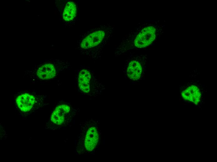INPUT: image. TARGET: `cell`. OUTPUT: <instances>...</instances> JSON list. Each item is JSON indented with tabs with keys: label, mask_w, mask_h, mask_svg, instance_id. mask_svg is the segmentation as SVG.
Here are the masks:
<instances>
[{
	"label": "cell",
	"mask_w": 217,
	"mask_h": 162,
	"mask_svg": "<svg viewBox=\"0 0 217 162\" xmlns=\"http://www.w3.org/2000/svg\"><path fill=\"white\" fill-rule=\"evenodd\" d=\"M78 138L75 150L76 154H94L100 141V132L96 120L90 118L81 123Z\"/></svg>",
	"instance_id": "obj_1"
},
{
	"label": "cell",
	"mask_w": 217,
	"mask_h": 162,
	"mask_svg": "<svg viewBox=\"0 0 217 162\" xmlns=\"http://www.w3.org/2000/svg\"><path fill=\"white\" fill-rule=\"evenodd\" d=\"M15 108L20 116L27 117L46 105V96L39 95L32 91H22L14 95Z\"/></svg>",
	"instance_id": "obj_2"
},
{
	"label": "cell",
	"mask_w": 217,
	"mask_h": 162,
	"mask_svg": "<svg viewBox=\"0 0 217 162\" xmlns=\"http://www.w3.org/2000/svg\"><path fill=\"white\" fill-rule=\"evenodd\" d=\"M67 64L59 60H48L31 69L25 71V76L33 81H47L59 76L60 72L67 68Z\"/></svg>",
	"instance_id": "obj_3"
},
{
	"label": "cell",
	"mask_w": 217,
	"mask_h": 162,
	"mask_svg": "<svg viewBox=\"0 0 217 162\" xmlns=\"http://www.w3.org/2000/svg\"><path fill=\"white\" fill-rule=\"evenodd\" d=\"M113 27L104 25L85 32L79 40V48L83 50L94 49L105 44L110 38Z\"/></svg>",
	"instance_id": "obj_4"
},
{
	"label": "cell",
	"mask_w": 217,
	"mask_h": 162,
	"mask_svg": "<svg viewBox=\"0 0 217 162\" xmlns=\"http://www.w3.org/2000/svg\"><path fill=\"white\" fill-rule=\"evenodd\" d=\"M77 113L75 109L69 103L61 102L57 105L52 112L46 128L59 129L69 126Z\"/></svg>",
	"instance_id": "obj_5"
},
{
	"label": "cell",
	"mask_w": 217,
	"mask_h": 162,
	"mask_svg": "<svg viewBox=\"0 0 217 162\" xmlns=\"http://www.w3.org/2000/svg\"><path fill=\"white\" fill-rule=\"evenodd\" d=\"M77 83L78 91L82 94L94 96L98 91L99 83L93 74L88 69L82 68L78 71Z\"/></svg>",
	"instance_id": "obj_6"
},
{
	"label": "cell",
	"mask_w": 217,
	"mask_h": 162,
	"mask_svg": "<svg viewBox=\"0 0 217 162\" xmlns=\"http://www.w3.org/2000/svg\"><path fill=\"white\" fill-rule=\"evenodd\" d=\"M137 35L135 36L133 44L137 48L148 46L157 39V30L155 26L149 25L144 26Z\"/></svg>",
	"instance_id": "obj_7"
},
{
	"label": "cell",
	"mask_w": 217,
	"mask_h": 162,
	"mask_svg": "<svg viewBox=\"0 0 217 162\" xmlns=\"http://www.w3.org/2000/svg\"><path fill=\"white\" fill-rule=\"evenodd\" d=\"M182 99L186 102L197 105L200 103L202 93L200 87L196 84H190L181 91Z\"/></svg>",
	"instance_id": "obj_8"
},
{
	"label": "cell",
	"mask_w": 217,
	"mask_h": 162,
	"mask_svg": "<svg viewBox=\"0 0 217 162\" xmlns=\"http://www.w3.org/2000/svg\"><path fill=\"white\" fill-rule=\"evenodd\" d=\"M130 60L128 63L127 74L131 79L137 81L141 76L144 65L141 60L138 59V56Z\"/></svg>",
	"instance_id": "obj_9"
},
{
	"label": "cell",
	"mask_w": 217,
	"mask_h": 162,
	"mask_svg": "<svg viewBox=\"0 0 217 162\" xmlns=\"http://www.w3.org/2000/svg\"><path fill=\"white\" fill-rule=\"evenodd\" d=\"M77 6L75 3L73 2H68L63 11V19L66 22L73 21L77 16Z\"/></svg>",
	"instance_id": "obj_10"
}]
</instances>
